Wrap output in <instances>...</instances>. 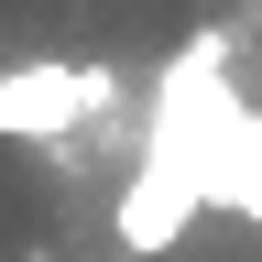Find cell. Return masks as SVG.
<instances>
[{"label": "cell", "instance_id": "cell-1", "mask_svg": "<svg viewBox=\"0 0 262 262\" xmlns=\"http://www.w3.org/2000/svg\"><path fill=\"white\" fill-rule=\"evenodd\" d=\"M120 98V66H77V55H33L0 66V142H66Z\"/></svg>", "mask_w": 262, "mask_h": 262}, {"label": "cell", "instance_id": "cell-2", "mask_svg": "<svg viewBox=\"0 0 262 262\" xmlns=\"http://www.w3.org/2000/svg\"><path fill=\"white\" fill-rule=\"evenodd\" d=\"M208 219V196H196V175L186 164H164V153H142L120 175V208H110V241L131 251V262H153V251H175L186 229Z\"/></svg>", "mask_w": 262, "mask_h": 262}, {"label": "cell", "instance_id": "cell-3", "mask_svg": "<svg viewBox=\"0 0 262 262\" xmlns=\"http://www.w3.org/2000/svg\"><path fill=\"white\" fill-rule=\"evenodd\" d=\"M196 186H208V208H229V219L262 229V110H251V98L229 110V131L208 142V175H196Z\"/></svg>", "mask_w": 262, "mask_h": 262}]
</instances>
